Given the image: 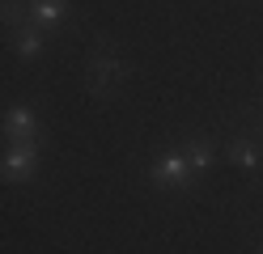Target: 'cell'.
Here are the masks:
<instances>
[{"label": "cell", "mask_w": 263, "mask_h": 254, "mask_svg": "<svg viewBox=\"0 0 263 254\" xmlns=\"http://www.w3.org/2000/svg\"><path fill=\"white\" fill-rule=\"evenodd\" d=\"M34 165H39L34 144H13L5 157H0V174H5L9 182H22V178H30V174H34Z\"/></svg>", "instance_id": "1"}, {"label": "cell", "mask_w": 263, "mask_h": 254, "mask_svg": "<svg viewBox=\"0 0 263 254\" xmlns=\"http://www.w3.org/2000/svg\"><path fill=\"white\" fill-rule=\"evenodd\" d=\"M187 174H191V165H187L183 152H161V157L153 161V182L157 186H178V191H183Z\"/></svg>", "instance_id": "2"}, {"label": "cell", "mask_w": 263, "mask_h": 254, "mask_svg": "<svg viewBox=\"0 0 263 254\" xmlns=\"http://www.w3.org/2000/svg\"><path fill=\"white\" fill-rule=\"evenodd\" d=\"M9 135L13 144H34V135H39V114L30 110V106H13L5 114V127H0Z\"/></svg>", "instance_id": "3"}, {"label": "cell", "mask_w": 263, "mask_h": 254, "mask_svg": "<svg viewBox=\"0 0 263 254\" xmlns=\"http://www.w3.org/2000/svg\"><path fill=\"white\" fill-rule=\"evenodd\" d=\"M115 76H119V64H115L110 55H93V64H89V93H106Z\"/></svg>", "instance_id": "4"}, {"label": "cell", "mask_w": 263, "mask_h": 254, "mask_svg": "<svg viewBox=\"0 0 263 254\" xmlns=\"http://www.w3.org/2000/svg\"><path fill=\"white\" fill-rule=\"evenodd\" d=\"M13 47H17L22 60H39V55H43V34H39L34 26H22L17 38H13Z\"/></svg>", "instance_id": "5"}, {"label": "cell", "mask_w": 263, "mask_h": 254, "mask_svg": "<svg viewBox=\"0 0 263 254\" xmlns=\"http://www.w3.org/2000/svg\"><path fill=\"white\" fill-rule=\"evenodd\" d=\"M229 161H238L242 169H259V148L251 140H234L229 144Z\"/></svg>", "instance_id": "6"}, {"label": "cell", "mask_w": 263, "mask_h": 254, "mask_svg": "<svg viewBox=\"0 0 263 254\" xmlns=\"http://www.w3.org/2000/svg\"><path fill=\"white\" fill-rule=\"evenodd\" d=\"M183 157H187V165H191V169H200V174H204V169L212 165V144H204V140H191V144L183 148Z\"/></svg>", "instance_id": "7"}, {"label": "cell", "mask_w": 263, "mask_h": 254, "mask_svg": "<svg viewBox=\"0 0 263 254\" xmlns=\"http://www.w3.org/2000/svg\"><path fill=\"white\" fill-rule=\"evenodd\" d=\"M0 22L13 26V30H22V26H30V13L22 9V0H5V5H0Z\"/></svg>", "instance_id": "8"}]
</instances>
